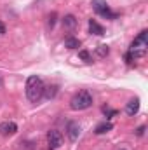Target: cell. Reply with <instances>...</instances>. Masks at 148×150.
<instances>
[{
    "label": "cell",
    "instance_id": "obj_1",
    "mask_svg": "<svg viewBox=\"0 0 148 150\" xmlns=\"http://www.w3.org/2000/svg\"><path fill=\"white\" fill-rule=\"evenodd\" d=\"M44 89H45V86H44V82H42L40 77H37V75L28 77V80H26V98L32 103H37V101L42 100Z\"/></svg>",
    "mask_w": 148,
    "mask_h": 150
},
{
    "label": "cell",
    "instance_id": "obj_2",
    "mask_svg": "<svg viewBox=\"0 0 148 150\" xmlns=\"http://www.w3.org/2000/svg\"><path fill=\"white\" fill-rule=\"evenodd\" d=\"M147 47H148V32L143 30L138 37L134 38V42L131 44V49H129V54H127V59H134V58H141L147 54Z\"/></svg>",
    "mask_w": 148,
    "mask_h": 150
},
{
    "label": "cell",
    "instance_id": "obj_3",
    "mask_svg": "<svg viewBox=\"0 0 148 150\" xmlns=\"http://www.w3.org/2000/svg\"><path fill=\"white\" fill-rule=\"evenodd\" d=\"M92 105V94L89 91H78L70 101L72 110H85Z\"/></svg>",
    "mask_w": 148,
    "mask_h": 150
},
{
    "label": "cell",
    "instance_id": "obj_4",
    "mask_svg": "<svg viewBox=\"0 0 148 150\" xmlns=\"http://www.w3.org/2000/svg\"><path fill=\"white\" fill-rule=\"evenodd\" d=\"M92 9H94L99 16H103V18H106V19H115V18H117V14L111 12L110 9H108L106 0H92Z\"/></svg>",
    "mask_w": 148,
    "mask_h": 150
},
{
    "label": "cell",
    "instance_id": "obj_5",
    "mask_svg": "<svg viewBox=\"0 0 148 150\" xmlns=\"http://www.w3.org/2000/svg\"><path fill=\"white\" fill-rule=\"evenodd\" d=\"M47 143H49V149L56 150L63 145V134L58 131V129H51L47 133Z\"/></svg>",
    "mask_w": 148,
    "mask_h": 150
},
{
    "label": "cell",
    "instance_id": "obj_6",
    "mask_svg": "<svg viewBox=\"0 0 148 150\" xmlns=\"http://www.w3.org/2000/svg\"><path fill=\"white\" fill-rule=\"evenodd\" d=\"M80 131H82V127H80V124H78V122H75V120L68 122V126H66V134H68L70 142H77V140H78Z\"/></svg>",
    "mask_w": 148,
    "mask_h": 150
},
{
    "label": "cell",
    "instance_id": "obj_7",
    "mask_svg": "<svg viewBox=\"0 0 148 150\" xmlns=\"http://www.w3.org/2000/svg\"><path fill=\"white\" fill-rule=\"evenodd\" d=\"M16 131H18L16 122L5 120V122H2V124H0V134H2V136H11V134H14Z\"/></svg>",
    "mask_w": 148,
    "mask_h": 150
},
{
    "label": "cell",
    "instance_id": "obj_8",
    "mask_svg": "<svg viewBox=\"0 0 148 150\" xmlns=\"http://www.w3.org/2000/svg\"><path fill=\"white\" fill-rule=\"evenodd\" d=\"M89 32L92 35H105V28L99 23H96L94 19H89Z\"/></svg>",
    "mask_w": 148,
    "mask_h": 150
},
{
    "label": "cell",
    "instance_id": "obj_9",
    "mask_svg": "<svg viewBox=\"0 0 148 150\" xmlns=\"http://www.w3.org/2000/svg\"><path fill=\"white\" fill-rule=\"evenodd\" d=\"M77 18H75L73 14H68V16H65L63 18V26L66 28V30H73L75 26H77Z\"/></svg>",
    "mask_w": 148,
    "mask_h": 150
},
{
    "label": "cell",
    "instance_id": "obj_10",
    "mask_svg": "<svg viewBox=\"0 0 148 150\" xmlns=\"http://www.w3.org/2000/svg\"><path fill=\"white\" fill-rule=\"evenodd\" d=\"M138 110H140V100H131L127 103V107H125L127 115H134V113H138Z\"/></svg>",
    "mask_w": 148,
    "mask_h": 150
},
{
    "label": "cell",
    "instance_id": "obj_11",
    "mask_svg": "<svg viewBox=\"0 0 148 150\" xmlns=\"http://www.w3.org/2000/svg\"><path fill=\"white\" fill-rule=\"evenodd\" d=\"M111 129H113V124H111V122H101L99 126H96L94 133H96V134H105V133H108Z\"/></svg>",
    "mask_w": 148,
    "mask_h": 150
},
{
    "label": "cell",
    "instance_id": "obj_12",
    "mask_svg": "<svg viewBox=\"0 0 148 150\" xmlns=\"http://www.w3.org/2000/svg\"><path fill=\"white\" fill-rule=\"evenodd\" d=\"M65 45H66L68 49H77V47H80V40L70 35V37L65 38Z\"/></svg>",
    "mask_w": 148,
    "mask_h": 150
},
{
    "label": "cell",
    "instance_id": "obj_13",
    "mask_svg": "<svg viewBox=\"0 0 148 150\" xmlns=\"http://www.w3.org/2000/svg\"><path fill=\"white\" fill-rule=\"evenodd\" d=\"M108 52H110V47H108V45H105V44H101V45H98V47H96V54H98L99 58H106V56H108Z\"/></svg>",
    "mask_w": 148,
    "mask_h": 150
},
{
    "label": "cell",
    "instance_id": "obj_14",
    "mask_svg": "<svg viewBox=\"0 0 148 150\" xmlns=\"http://www.w3.org/2000/svg\"><path fill=\"white\" fill-rule=\"evenodd\" d=\"M56 89H58L56 86H51V87H45V89H44V94H45L47 98H52V96L56 94Z\"/></svg>",
    "mask_w": 148,
    "mask_h": 150
},
{
    "label": "cell",
    "instance_id": "obj_15",
    "mask_svg": "<svg viewBox=\"0 0 148 150\" xmlns=\"http://www.w3.org/2000/svg\"><path fill=\"white\" fill-rule=\"evenodd\" d=\"M78 56H80L84 61H87V63H91V61H92V58H91V54H89L87 51H80V52H78Z\"/></svg>",
    "mask_w": 148,
    "mask_h": 150
},
{
    "label": "cell",
    "instance_id": "obj_16",
    "mask_svg": "<svg viewBox=\"0 0 148 150\" xmlns=\"http://www.w3.org/2000/svg\"><path fill=\"white\" fill-rule=\"evenodd\" d=\"M103 113L106 115V119H110V117H115L117 115V110H111L108 107H103Z\"/></svg>",
    "mask_w": 148,
    "mask_h": 150
},
{
    "label": "cell",
    "instance_id": "obj_17",
    "mask_svg": "<svg viewBox=\"0 0 148 150\" xmlns=\"http://www.w3.org/2000/svg\"><path fill=\"white\" fill-rule=\"evenodd\" d=\"M54 23H56V14H54V12H52V14H51V16H49V26H51V28H52V26H54Z\"/></svg>",
    "mask_w": 148,
    "mask_h": 150
},
{
    "label": "cell",
    "instance_id": "obj_18",
    "mask_svg": "<svg viewBox=\"0 0 148 150\" xmlns=\"http://www.w3.org/2000/svg\"><path fill=\"white\" fill-rule=\"evenodd\" d=\"M143 133H145V126H140V127L136 129V134H138V136H143Z\"/></svg>",
    "mask_w": 148,
    "mask_h": 150
},
{
    "label": "cell",
    "instance_id": "obj_19",
    "mask_svg": "<svg viewBox=\"0 0 148 150\" xmlns=\"http://www.w3.org/2000/svg\"><path fill=\"white\" fill-rule=\"evenodd\" d=\"M2 33H5V26H4V25L0 23V35H2Z\"/></svg>",
    "mask_w": 148,
    "mask_h": 150
},
{
    "label": "cell",
    "instance_id": "obj_20",
    "mask_svg": "<svg viewBox=\"0 0 148 150\" xmlns=\"http://www.w3.org/2000/svg\"><path fill=\"white\" fill-rule=\"evenodd\" d=\"M120 150H125V149H120Z\"/></svg>",
    "mask_w": 148,
    "mask_h": 150
}]
</instances>
